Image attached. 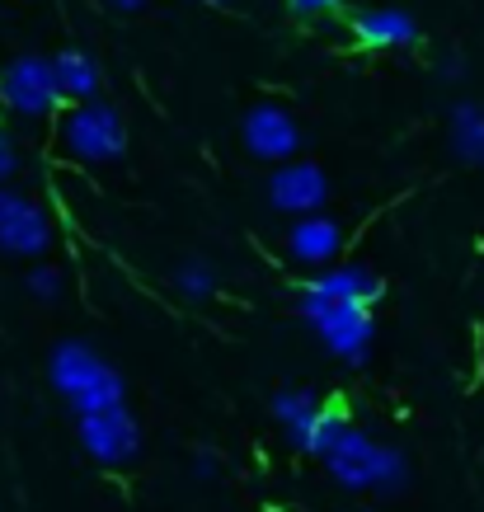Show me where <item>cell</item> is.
<instances>
[{
    "label": "cell",
    "instance_id": "cell-14",
    "mask_svg": "<svg viewBox=\"0 0 484 512\" xmlns=\"http://www.w3.org/2000/svg\"><path fill=\"white\" fill-rule=\"evenodd\" d=\"M447 141H452V156L470 170L484 165V104L475 99H461L447 118Z\"/></svg>",
    "mask_w": 484,
    "mask_h": 512
},
{
    "label": "cell",
    "instance_id": "cell-19",
    "mask_svg": "<svg viewBox=\"0 0 484 512\" xmlns=\"http://www.w3.org/2000/svg\"><path fill=\"white\" fill-rule=\"evenodd\" d=\"M15 170H19V151H15V141H10V132H0V184Z\"/></svg>",
    "mask_w": 484,
    "mask_h": 512
},
{
    "label": "cell",
    "instance_id": "cell-2",
    "mask_svg": "<svg viewBox=\"0 0 484 512\" xmlns=\"http://www.w3.org/2000/svg\"><path fill=\"white\" fill-rule=\"evenodd\" d=\"M47 381H52V390H57L76 414H94V409L127 404L123 372L109 367L90 343H80V339H62L52 353H47Z\"/></svg>",
    "mask_w": 484,
    "mask_h": 512
},
{
    "label": "cell",
    "instance_id": "cell-22",
    "mask_svg": "<svg viewBox=\"0 0 484 512\" xmlns=\"http://www.w3.org/2000/svg\"><path fill=\"white\" fill-rule=\"evenodd\" d=\"M203 5H231V0H203Z\"/></svg>",
    "mask_w": 484,
    "mask_h": 512
},
{
    "label": "cell",
    "instance_id": "cell-3",
    "mask_svg": "<svg viewBox=\"0 0 484 512\" xmlns=\"http://www.w3.org/2000/svg\"><path fill=\"white\" fill-rule=\"evenodd\" d=\"M297 315H301V325L320 339V348L329 357H339L344 367H367L372 362V343H376L372 306H362V301H329V296L301 287Z\"/></svg>",
    "mask_w": 484,
    "mask_h": 512
},
{
    "label": "cell",
    "instance_id": "cell-18",
    "mask_svg": "<svg viewBox=\"0 0 484 512\" xmlns=\"http://www.w3.org/2000/svg\"><path fill=\"white\" fill-rule=\"evenodd\" d=\"M344 0H287V10L297 19H325V15H334Z\"/></svg>",
    "mask_w": 484,
    "mask_h": 512
},
{
    "label": "cell",
    "instance_id": "cell-20",
    "mask_svg": "<svg viewBox=\"0 0 484 512\" xmlns=\"http://www.w3.org/2000/svg\"><path fill=\"white\" fill-rule=\"evenodd\" d=\"M193 475H198V480H212V475H217V451L212 447L198 451V456H193Z\"/></svg>",
    "mask_w": 484,
    "mask_h": 512
},
{
    "label": "cell",
    "instance_id": "cell-16",
    "mask_svg": "<svg viewBox=\"0 0 484 512\" xmlns=\"http://www.w3.org/2000/svg\"><path fill=\"white\" fill-rule=\"evenodd\" d=\"M170 287L184 296V301H207V296H217L221 273H217V264H207V259H179V264L170 268Z\"/></svg>",
    "mask_w": 484,
    "mask_h": 512
},
{
    "label": "cell",
    "instance_id": "cell-13",
    "mask_svg": "<svg viewBox=\"0 0 484 512\" xmlns=\"http://www.w3.org/2000/svg\"><path fill=\"white\" fill-rule=\"evenodd\" d=\"M353 38H358L362 47H376V52L414 47L419 43V19L409 15V10H395V5L362 10V15H353Z\"/></svg>",
    "mask_w": 484,
    "mask_h": 512
},
{
    "label": "cell",
    "instance_id": "cell-21",
    "mask_svg": "<svg viewBox=\"0 0 484 512\" xmlns=\"http://www.w3.org/2000/svg\"><path fill=\"white\" fill-rule=\"evenodd\" d=\"M104 5H113L118 15H137V10H146V0H104Z\"/></svg>",
    "mask_w": 484,
    "mask_h": 512
},
{
    "label": "cell",
    "instance_id": "cell-12",
    "mask_svg": "<svg viewBox=\"0 0 484 512\" xmlns=\"http://www.w3.org/2000/svg\"><path fill=\"white\" fill-rule=\"evenodd\" d=\"M320 409H325V400H315L311 390H297V386L273 390V400H268V414L278 423V433L287 437V447L301 451V456H306V442H311V433H315Z\"/></svg>",
    "mask_w": 484,
    "mask_h": 512
},
{
    "label": "cell",
    "instance_id": "cell-10",
    "mask_svg": "<svg viewBox=\"0 0 484 512\" xmlns=\"http://www.w3.org/2000/svg\"><path fill=\"white\" fill-rule=\"evenodd\" d=\"M339 249H344V226L325 212H306V217L292 221V231H287V254L297 259V264H311V268H325L339 259Z\"/></svg>",
    "mask_w": 484,
    "mask_h": 512
},
{
    "label": "cell",
    "instance_id": "cell-4",
    "mask_svg": "<svg viewBox=\"0 0 484 512\" xmlns=\"http://www.w3.org/2000/svg\"><path fill=\"white\" fill-rule=\"evenodd\" d=\"M62 141L76 160H90V165H113V160L127 156V123L113 104H99V99H85L66 113L62 123Z\"/></svg>",
    "mask_w": 484,
    "mask_h": 512
},
{
    "label": "cell",
    "instance_id": "cell-5",
    "mask_svg": "<svg viewBox=\"0 0 484 512\" xmlns=\"http://www.w3.org/2000/svg\"><path fill=\"white\" fill-rule=\"evenodd\" d=\"M0 104L19 118H47V113L62 109V90H57V71L52 57L24 52L0 71Z\"/></svg>",
    "mask_w": 484,
    "mask_h": 512
},
{
    "label": "cell",
    "instance_id": "cell-6",
    "mask_svg": "<svg viewBox=\"0 0 484 512\" xmlns=\"http://www.w3.org/2000/svg\"><path fill=\"white\" fill-rule=\"evenodd\" d=\"M76 437H80V447H85V456L99 461V466H127L141 451V428L127 404L76 414Z\"/></svg>",
    "mask_w": 484,
    "mask_h": 512
},
{
    "label": "cell",
    "instance_id": "cell-11",
    "mask_svg": "<svg viewBox=\"0 0 484 512\" xmlns=\"http://www.w3.org/2000/svg\"><path fill=\"white\" fill-rule=\"evenodd\" d=\"M306 287L329 301H362V306H376L386 296V278L367 264H325V273H315Z\"/></svg>",
    "mask_w": 484,
    "mask_h": 512
},
{
    "label": "cell",
    "instance_id": "cell-9",
    "mask_svg": "<svg viewBox=\"0 0 484 512\" xmlns=\"http://www.w3.org/2000/svg\"><path fill=\"white\" fill-rule=\"evenodd\" d=\"M240 141L254 160H268V165H282L301 151V123L282 104H259L240 118Z\"/></svg>",
    "mask_w": 484,
    "mask_h": 512
},
{
    "label": "cell",
    "instance_id": "cell-1",
    "mask_svg": "<svg viewBox=\"0 0 484 512\" xmlns=\"http://www.w3.org/2000/svg\"><path fill=\"white\" fill-rule=\"evenodd\" d=\"M325 475L339 489H353V494H381L391 498L409 484V456L391 442H376L367 437V428L348 419V428L334 437V447L320 456Z\"/></svg>",
    "mask_w": 484,
    "mask_h": 512
},
{
    "label": "cell",
    "instance_id": "cell-7",
    "mask_svg": "<svg viewBox=\"0 0 484 512\" xmlns=\"http://www.w3.org/2000/svg\"><path fill=\"white\" fill-rule=\"evenodd\" d=\"M268 207L273 212H287V217H306V212H320L329 202V174L315 165V160H282L268 174Z\"/></svg>",
    "mask_w": 484,
    "mask_h": 512
},
{
    "label": "cell",
    "instance_id": "cell-17",
    "mask_svg": "<svg viewBox=\"0 0 484 512\" xmlns=\"http://www.w3.org/2000/svg\"><path fill=\"white\" fill-rule=\"evenodd\" d=\"M24 292H29L33 301H57V296H62V273L52 264L29 268V273H24Z\"/></svg>",
    "mask_w": 484,
    "mask_h": 512
},
{
    "label": "cell",
    "instance_id": "cell-15",
    "mask_svg": "<svg viewBox=\"0 0 484 512\" xmlns=\"http://www.w3.org/2000/svg\"><path fill=\"white\" fill-rule=\"evenodd\" d=\"M52 71H57V90H62V99H76V104H85V99H94L99 94V66H94V57H85V52H76V47H66V52H57L52 57Z\"/></svg>",
    "mask_w": 484,
    "mask_h": 512
},
{
    "label": "cell",
    "instance_id": "cell-8",
    "mask_svg": "<svg viewBox=\"0 0 484 512\" xmlns=\"http://www.w3.org/2000/svg\"><path fill=\"white\" fill-rule=\"evenodd\" d=\"M52 245V221L29 193L0 184V249L19 259H38Z\"/></svg>",
    "mask_w": 484,
    "mask_h": 512
}]
</instances>
